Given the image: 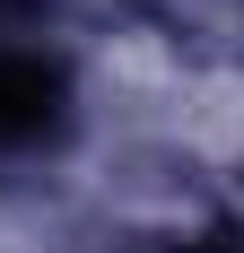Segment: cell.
<instances>
[{
  "mask_svg": "<svg viewBox=\"0 0 244 253\" xmlns=\"http://www.w3.org/2000/svg\"><path fill=\"white\" fill-rule=\"evenodd\" d=\"M61 70H52L44 52H0V149H26V140H44L61 123Z\"/></svg>",
  "mask_w": 244,
  "mask_h": 253,
  "instance_id": "obj_1",
  "label": "cell"
},
{
  "mask_svg": "<svg viewBox=\"0 0 244 253\" xmlns=\"http://www.w3.org/2000/svg\"><path fill=\"white\" fill-rule=\"evenodd\" d=\"M201 253H244V245H227V236H218V245H201Z\"/></svg>",
  "mask_w": 244,
  "mask_h": 253,
  "instance_id": "obj_2",
  "label": "cell"
}]
</instances>
